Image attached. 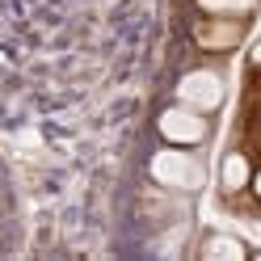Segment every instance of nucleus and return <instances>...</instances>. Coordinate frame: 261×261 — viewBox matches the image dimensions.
<instances>
[{"instance_id":"f257e3e1","label":"nucleus","mask_w":261,"mask_h":261,"mask_svg":"<svg viewBox=\"0 0 261 261\" xmlns=\"http://www.w3.org/2000/svg\"><path fill=\"white\" fill-rule=\"evenodd\" d=\"M148 177L160 190L173 194H198L206 186V160L194 148H177V143H165L160 152H152L148 160Z\"/></svg>"},{"instance_id":"f03ea898","label":"nucleus","mask_w":261,"mask_h":261,"mask_svg":"<svg viewBox=\"0 0 261 261\" xmlns=\"http://www.w3.org/2000/svg\"><path fill=\"white\" fill-rule=\"evenodd\" d=\"M156 135L165 143H177V148H202L211 139V114L194 110L186 101H173L156 114Z\"/></svg>"},{"instance_id":"7ed1b4c3","label":"nucleus","mask_w":261,"mask_h":261,"mask_svg":"<svg viewBox=\"0 0 261 261\" xmlns=\"http://www.w3.org/2000/svg\"><path fill=\"white\" fill-rule=\"evenodd\" d=\"M173 97H177V101H186V106H194V110H202V114H215L227 101V80H223L219 68L198 63V68H190V72L177 76Z\"/></svg>"},{"instance_id":"20e7f679","label":"nucleus","mask_w":261,"mask_h":261,"mask_svg":"<svg viewBox=\"0 0 261 261\" xmlns=\"http://www.w3.org/2000/svg\"><path fill=\"white\" fill-rule=\"evenodd\" d=\"M244 17H202L194 21V46L202 55H232L236 46L244 42Z\"/></svg>"},{"instance_id":"39448f33","label":"nucleus","mask_w":261,"mask_h":261,"mask_svg":"<svg viewBox=\"0 0 261 261\" xmlns=\"http://www.w3.org/2000/svg\"><path fill=\"white\" fill-rule=\"evenodd\" d=\"M253 160H249V152H240V148H232L223 160H219V186H223V194H244L253 186Z\"/></svg>"},{"instance_id":"423d86ee","label":"nucleus","mask_w":261,"mask_h":261,"mask_svg":"<svg viewBox=\"0 0 261 261\" xmlns=\"http://www.w3.org/2000/svg\"><path fill=\"white\" fill-rule=\"evenodd\" d=\"M198 257L202 261H244L249 257V244L232 232H211L202 244H198Z\"/></svg>"},{"instance_id":"0eeeda50","label":"nucleus","mask_w":261,"mask_h":261,"mask_svg":"<svg viewBox=\"0 0 261 261\" xmlns=\"http://www.w3.org/2000/svg\"><path fill=\"white\" fill-rule=\"evenodd\" d=\"M257 5L261 0H194V9L206 17H244V21L257 13Z\"/></svg>"},{"instance_id":"6e6552de","label":"nucleus","mask_w":261,"mask_h":261,"mask_svg":"<svg viewBox=\"0 0 261 261\" xmlns=\"http://www.w3.org/2000/svg\"><path fill=\"white\" fill-rule=\"evenodd\" d=\"M249 194H253V198H257V202H261V169H257V173H253V186H249Z\"/></svg>"},{"instance_id":"1a4fd4ad","label":"nucleus","mask_w":261,"mask_h":261,"mask_svg":"<svg viewBox=\"0 0 261 261\" xmlns=\"http://www.w3.org/2000/svg\"><path fill=\"white\" fill-rule=\"evenodd\" d=\"M253 68H257V72H261V42H257V46H253Z\"/></svg>"},{"instance_id":"9d476101","label":"nucleus","mask_w":261,"mask_h":261,"mask_svg":"<svg viewBox=\"0 0 261 261\" xmlns=\"http://www.w3.org/2000/svg\"><path fill=\"white\" fill-rule=\"evenodd\" d=\"M253 139H257V148H261V114H257V126H253Z\"/></svg>"}]
</instances>
